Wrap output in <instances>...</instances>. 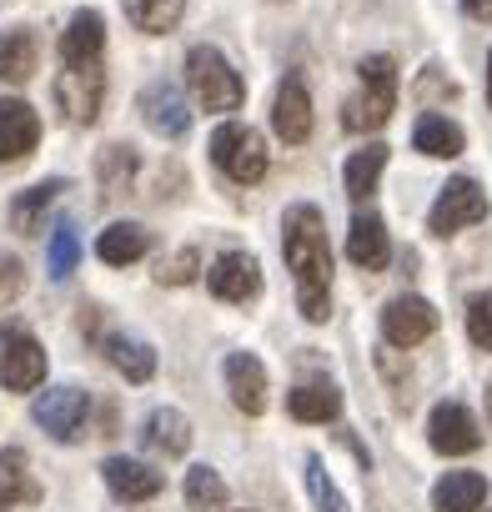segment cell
Returning a JSON list of instances; mask_svg holds the SVG:
<instances>
[{
    "label": "cell",
    "instance_id": "6da1fadb",
    "mask_svg": "<svg viewBox=\"0 0 492 512\" xmlns=\"http://www.w3.org/2000/svg\"><path fill=\"white\" fill-rule=\"evenodd\" d=\"M282 251L287 267L297 277V307L307 322H327L332 317V246H327V226L317 206H292L282 221Z\"/></svg>",
    "mask_w": 492,
    "mask_h": 512
},
{
    "label": "cell",
    "instance_id": "7a4b0ae2",
    "mask_svg": "<svg viewBox=\"0 0 492 512\" xmlns=\"http://www.w3.org/2000/svg\"><path fill=\"white\" fill-rule=\"evenodd\" d=\"M357 76H362V91L342 106V126L377 131V126H387V116L397 106V66H392V56H367L357 66Z\"/></svg>",
    "mask_w": 492,
    "mask_h": 512
},
{
    "label": "cell",
    "instance_id": "3957f363",
    "mask_svg": "<svg viewBox=\"0 0 492 512\" xmlns=\"http://www.w3.org/2000/svg\"><path fill=\"white\" fill-rule=\"evenodd\" d=\"M186 86L206 111H236L246 101V81L231 71V61L216 46H191L186 56Z\"/></svg>",
    "mask_w": 492,
    "mask_h": 512
},
{
    "label": "cell",
    "instance_id": "277c9868",
    "mask_svg": "<svg viewBox=\"0 0 492 512\" xmlns=\"http://www.w3.org/2000/svg\"><path fill=\"white\" fill-rule=\"evenodd\" d=\"M211 161H216L236 186H257V181L267 176V141H262V131H252V126L226 121V126H216V136H211Z\"/></svg>",
    "mask_w": 492,
    "mask_h": 512
},
{
    "label": "cell",
    "instance_id": "5b68a950",
    "mask_svg": "<svg viewBox=\"0 0 492 512\" xmlns=\"http://www.w3.org/2000/svg\"><path fill=\"white\" fill-rule=\"evenodd\" d=\"M41 382H46V347L21 322H6L0 327V387L6 392H36Z\"/></svg>",
    "mask_w": 492,
    "mask_h": 512
},
{
    "label": "cell",
    "instance_id": "8992f818",
    "mask_svg": "<svg viewBox=\"0 0 492 512\" xmlns=\"http://www.w3.org/2000/svg\"><path fill=\"white\" fill-rule=\"evenodd\" d=\"M482 216H487L482 186H477L472 176H452V181L442 186V196L432 201V211H427V231H432V236H452V231H462V226H477Z\"/></svg>",
    "mask_w": 492,
    "mask_h": 512
},
{
    "label": "cell",
    "instance_id": "52a82bcc",
    "mask_svg": "<svg viewBox=\"0 0 492 512\" xmlns=\"http://www.w3.org/2000/svg\"><path fill=\"white\" fill-rule=\"evenodd\" d=\"M31 417L56 437V442H81L86 437V417H91V397L81 387H51L36 397Z\"/></svg>",
    "mask_w": 492,
    "mask_h": 512
},
{
    "label": "cell",
    "instance_id": "ba28073f",
    "mask_svg": "<svg viewBox=\"0 0 492 512\" xmlns=\"http://www.w3.org/2000/svg\"><path fill=\"white\" fill-rule=\"evenodd\" d=\"M101 101H106V76H101L96 61L91 66H71V71L56 76V106L66 111V121L91 126L101 116Z\"/></svg>",
    "mask_w": 492,
    "mask_h": 512
},
{
    "label": "cell",
    "instance_id": "9c48e42d",
    "mask_svg": "<svg viewBox=\"0 0 492 512\" xmlns=\"http://www.w3.org/2000/svg\"><path fill=\"white\" fill-rule=\"evenodd\" d=\"M136 106H141V121H146L156 136H166V141H181V136L191 131L186 96H181V86H171V81H151Z\"/></svg>",
    "mask_w": 492,
    "mask_h": 512
},
{
    "label": "cell",
    "instance_id": "30bf717a",
    "mask_svg": "<svg viewBox=\"0 0 492 512\" xmlns=\"http://www.w3.org/2000/svg\"><path fill=\"white\" fill-rule=\"evenodd\" d=\"M427 442L442 457H467V452L482 447V432H477V422H472V412L462 402H437L432 422H427Z\"/></svg>",
    "mask_w": 492,
    "mask_h": 512
},
{
    "label": "cell",
    "instance_id": "8fae6325",
    "mask_svg": "<svg viewBox=\"0 0 492 512\" xmlns=\"http://www.w3.org/2000/svg\"><path fill=\"white\" fill-rule=\"evenodd\" d=\"M437 332V307L427 302V297H397V302H387V312H382V337L392 342V347H417V342H427Z\"/></svg>",
    "mask_w": 492,
    "mask_h": 512
},
{
    "label": "cell",
    "instance_id": "7c38bea8",
    "mask_svg": "<svg viewBox=\"0 0 492 512\" xmlns=\"http://www.w3.org/2000/svg\"><path fill=\"white\" fill-rule=\"evenodd\" d=\"M206 287H211V297H221V302H252V297L262 292L257 256H246V251L216 256V267L206 272Z\"/></svg>",
    "mask_w": 492,
    "mask_h": 512
},
{
    "label": "cell",
    "instance_id": "4fadbf2b",
    "mask_svg": "<svg viewBox=\"0 0 492 512\" xmlns=\"http://www.w3.org/2000/svg\"><path fill=\"white\" fill-rule=\"evenodd\" d=\"M41 141V116L31 111V101L6 96L0 101V161H26Z\"/></svg>",
    "mask_w": 492,
    "mask_h": 512
},
{
    "label": "cell",
    "instance_id": "5bb4252c",
    "mask_svg": "<svg viewBox=\"0 0 492 512\" xmlns=\"http://www.w3.org/2000/svg\"><path fill=\"white\" fill-rule=\"evenodd\" d=\"M226 392L246 417H262L267 412V367L252 352H231L226 357Z\"/></svg>",
    "mask_w": 492,
    "mask_h": 512
},
{
    "label": "cell",
    "instance_id": "9a60e30c",
    "mask_svg": "<svg viewBox=\"0 0 492 512\" xmlns=\"http://www.w3.org/2000/svg\"><path fill=\"white\" fill-rule=\"evenodd\" d=\"M272 126H277V136H282L287 146H302V141L312 136V96H307V86H302L297 76H287V81L277 86Z\"/></svg>",
    "mask_w": 492,
    "mask_h": 512
},
{
    "label": "cell",
    "instance_id": "2e32d148",
    "mask_svg": "<svg viewBox=\"0 0 492 512\" xmlns=\"http://www.w3.org/2000/svg\"><path fill=\"white\" fill-rule=\"evenodd\" d=\"M101 477H106V487H111L121 502H151V497L166 487V477H161L151 462H136V457H106V462H101Z\"/></svg>",
    "mask_w": 492,
    "mask_h": 512
},
{
    "label": "cell",
    "instance_id": "e0dca14e",
    "mask_svg": "<svg viewBox=\"0 0 492 512\" xmlns=\"http://www.w3.org/2000/svg\"><path fill=\"white\" fill-rule=\"evenodd\" d=\"M347 256L362 267V272H382L387 256H392V241H387V226L377 211H357L352 216V231H347Z\"/></svg>",
    "mask_w": 492,
    "mask_h": 512
},
{
    "label": "cell",
    "instance_id": "ac0fdd59",
    "mask_svg": "<svg viewBox=\"0 0 492 512\" xmlns=\"http://www.w3.org/2000/svg\"><path fill=\"white\" fill-rule=\"evenodd\" d=\"M101 46H106V21H101V11H76L71 26L61 31V61H66V66H91V61L101 56Z\"/></svg>",
    "mask_w": 492,
    "mask_h": 512
},
{
    "label": "cell",
    "instance_id": "d6986e66",
    "mask_svg": "<svg viewBox=\"0 0 492 512\" xmlns=\"http://www.w3.org/2000/svg\"><path fill=\"white\" fill-rule=\"evenodd\" d=\"M61 191H66V176H51V181H36L31 191H21V196L11 201L16 231H21V236H41V231H46V211L61 201Z\"/></svg>",
    "mask_w": 492,
    "mask_h": 512
},
{
    "label": "cell",
    "instance_id": "ffe728a7",
    "mask_svg": "<svg viewBox=\"0 0 492 512\" xmlns=\"http://www.w3.org/2000/svg\"><path fill=\"white\" fill-rule=\"evenodd\" d=\"M46 492H41V482L31 477V457L21 452V447H6L0 452V507H16V502H26V507H36Z\"/></svg>",
    "mask_w": 492,
    "mask_h": 512
},
{
    "label": "cell",
    "instance_id": "44dd1931",
    "mask_svg": "<svg viewBox=\"0 0 492 512\" xmlns=\"http://www.w3.org/2000/svg\"><path fill=\"white\" fill-rule=\"evenodd\" d=\"M146 251H151V231H146L141 221H116V226H106V231H101V241H96V256H101L106 267L141 262Z\"/></svg>",
    "mask_w": 492,
    "mask_h": 512
},
{
    "label": "cell",
    "instance_id": "7402d4cb",
    "mask_svg": "<svg viewBox=\"0 0 492 512\" xmlns=\"http://www.w3.org/2000/svg\"><path fill=\"white\" fill-rule=\"evenodd\" d=\"M487 502V477L482 472H447L432 487V507L437 512H477Z\"/></svg>",
    "mask_w": 492,
    "mask_h": 512
},
{
    "label": "cell",
    "instance_id": "603a6c76",
    "mask_svg": "<svg viewBox=\"0 0 492 512\" xmlns=\"http://www.w3.org/2000/svg\"><path fill=\"white\" fill-rule=\"evenodd\" d=\"M106 357H111V367H116L126 382H151V377H156V352H151V342H141V337H131V332H111V337H106Z\"/></svg>",
    "mask_w": 492,
    "mask_h": 512
},
{
    "label": "cell",
    "instance_id": "cb8c5ba5",
    "mask_svg": "<svg viewBox=\"0 0 492 512\" xmlns=\"http://www.w3.org/2000/svg\"><path fill=\"white\" fill-rule=\"evenodd\" d=\"M287 412H292L297 422H332V417L342 412V392H337L332 382H302V387H292Z\"/></svg>",
    "mask_w": 492,
    "mask_h": 512
},
{
    "label": "cell",
    "instance_id": "d4e9b609",
    "mask_svg": "<svg viewBox=\"0 0 492 512\" xmlns=\"http://www.w3.org/2000/svg\"><path fill=\"white\" fill-rule=\"evenodd\" d=\"M412 146L422 151V156H462V126L457 121H447V116H437V111H427L422 121H417V131H412Z\"/></svg>",
    "mask_w": 492,
    "mask_h": 512
},
{
    "label": "cell",
    "instance_id": "484cf974",
    "mask_svg": "<svg viewBox=\"0 0 492 512\" xmlns=\"http://www.w3.org/2000/svg\"><path fill=\"white\" fill-rule=\"evenodd\" d=\"M146 442H151L156 452H166V457H181V452L191 447V422H186V412L156 407V412L146 417Z\"/></svg>",
    "mask_w": 492,
    "mask_h": 512
},
{
    "label": "cell",
    "instance_id": "4316f807",
    "mask_svg": "<svg viewBox=\"0 0 492 512\" xmlns=\"http://www.w3.org/2000/svg\"><path fill=\"white\" fill-rule=\"evenodd\" d=\"M382 166H387V146H362V151H352V161H347V171H342L347 196H352V201H367V196L377 191Z\"/></svg>",
    "mask_w": 492,
    "mask_h": 512
},
{
    "label": "cell",
    "instance_id": "83f0119b",
    "mask_svg": "<svg viewBox=\"0 0 492 512\" xmlns=\"http://www.w3.org/2000/svg\"><path fill=\"white\" fill-rule=\"evenodd\" d=\"M31 71H36L31 31H0V81H31Z\"/></svg>",
    "mask_w": 492,
    "mask_h": 512
},
{
    "label": "cell",
    "instance_id": "f1b7e54d",
    "mask_svg": "<svg viewBox=\"0 0 492 512\" xmlns=\"http://www.w3.org/2000/svg\"><path fill=\"white\" fill-rule=\"evenodd\" d=\"M181 11H186V0H126V21L136 31H146V36L171 31L181 21Z\"/></svg>",
    "mask_w": 492,
    "mask_h": 512
},
{
    "label": "cell",
    "instance_id": "f546056e",
    "mask_svg": "<svg viewBox=\"0 0 492 512\" xmlns=\"http://www.w3.org/2000/svg\"><path fill=\"white\" fill-rule=\"evenodd\" d=\"M186 502L196 512H216V507H226V482L211 467H191L186 472Z\"/></svg>",
    "mask_w": 492,
    "mask_h": 512
},
{
    "label": "cell",
    "instance_id": "4dcf8cb0",
    "mask_svg": "<svg viewBox=\"0 0 492 512\" xmlns=\"http://www.w3.org/2000/svg\"><path fill=\"white\" fill-rule=\"evenodd\" d=\"M307 492H312L317 512H352V507H347V497L337 492V482L327 477V462H322L317 452L307 457Z\"/></svg>",
    "mask_w": 492,
    "mask_h": 512
},
{
    "label": "cell",
    "instance_id": "1f68e13d",
    "mask_svg": "<svg viewBox=\"0 0 492 512\" xmlns=\"http://www.w3.org/2000/svg\"><path fill=\"white\" fill-rule=\"evenodd\" d=\"M196 272H201V251L196 246H181V251H171V256L156 262V282L161 287H186Z\"/></svg>",
    "mask_w": 492,
    "mask_h": 512
},
{
    "label": "cell",
    "instance_id": "d6a6232c",
    "mask_svg": "<svg viewBox=\"0 0 492 512\" xmlns=\"http://www.w3.org/2000/svg\"><path fill=\"white\" fill-rule=\"evenodd\" d=\"M76 256H81V241H76V226H71V221H61V226L51 231V277H56V282L76 272Z\"/></svg>",
    "mask_w": 492,
    "mask_h": 512
},
{
    "label": "cell",
    "instance_id": "836d02e7",
    "mask_svg": "<svg viewBox=\"0 0 492 512\" xmlns=\"http://www.w3.org/2000/svg\"><path fill=\"white\" fill-rule=\"evenodd\" d=\"M467 337H472V347L492 352V292H477L467 302Z\"/></svg>",
    "mask_w": 492,
    "mask_h": 512
},
{
    "label": "cell",
    "instance_id": "e575fe53",
    "mask_svg": "<svg viewBox=\"0 0 492 512\" xmlns=\"http://www.w3.org/2000/svg\"><path fill=\"white\" fill-rule=\"evenodd\" d=\"M131 171H136V151H131V146H106V156H101V181H106L111 191H121V186L131 181Z\"/></svg>",
    "mask_w": 492,
    "mask_h": 512
},
{
    "label": "cell",
    "instance_id": "d590c367",
    "mask_svg": "<svg viewBox=\"0 0 492 512\" xmlns=\"http://www.w3.org/2000/svg\"><path fill=\"white\" fill-rule=\"evenodd\" d=\"M21 292H26V272H21V262L0 251V307H11Z\"/></svg>",
    "mask_w": 492,
    "mask_h": 512
},
{
    "label": "cell",
    "instance_id": "8d00e7d4",
    "mask_svg": "<svg viewBox=\"0 0 492 512\" xmlns=\"http://www.w3.org/2000/svg\"><path fill=\"white\" fill-rule=\"evenodd\" d=\"M462 11H467L472 21H492V0H462Z\"/></svg>",
    "mask_w": 492,
    "mask_h": 512
},
{
    "label": "cell",
    "instance_id": "74e56055",
    "mask_svg": "<svg viewBox=\"0 0 492 512\" xmlns=\"http://www.w3.org/2000/svg\"><path fill=\"white\" fill-rule=\"evenodd\" d=\"M487 106H492V56H487Z\"/></svg>",
    "mask_w": 492,
    "mask_h": 512
},
{
    "label": "cell",
    "instance_id": "f35d334b",
    "mask_svg": "<svg viewBox=\"0 0 492 512\" xmlns=\"http://www.w3.org/2000/svg\"><path fill=\"white\" fill-rule=\"evenodd\" d=\"M487 422H492V377H487Z\"/></svg>",
    "mask_w": 492,
    "mask_h": 512
},
{
    "label": "cell",
    "instance_id": "ab89813d",
    "mask_svg": "<svg viewBox=\"0 0 492 512\" xmlns=\"http://www.w3.org/2000/svg\"><path fill=\"white\" fill-rule=\"evenodd\" d=\"M0 512H11V507H0Z\"/></svg>",
    "mask_w": 492,
    "mask_h": 512
}]
</instances>
